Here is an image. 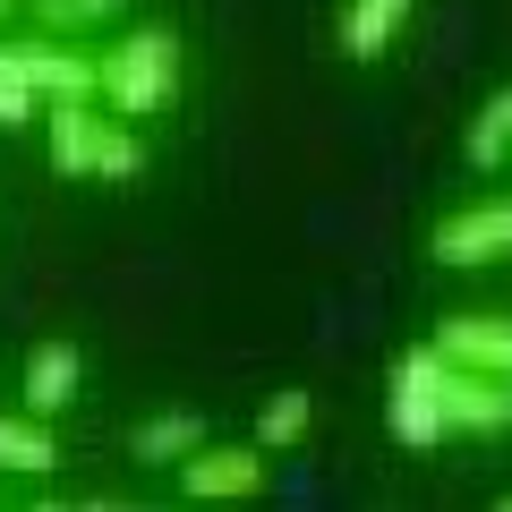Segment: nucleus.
Instances as JSON below:
<instances>
[{
  "label": "nucleus",
  "mask_w": 512,
  "mask_h": 512,
  "mask_svg": "<svg viewBox=\"0 0 512 512\" xmlns=\"http://www.w3.org/2000/svg\"><path fill=\"white\" fill-rule=\"evenodd\" d=\"M94 77H103L94 86L103 111H120V120H163L180 103V35L171 26H137L111 52H94Z\"/></svg>",
  "instance_id": "nucleus-1"
},
{
  "label": "nucleus",
  "mask_w": 512,
  "mask_h": 512,
  "mask_svg": "<svg viewBox=\"0 0 512 512\" xmlns=\"http://www.w3.org/2000/svg\"><path fill=\"white\" fill-rule=\"evenodd\" d=\"M427 256L453 265V274H470V265H504V256H512V197H478V205H461V214H444L436 231H427Z\"/></svg>",
  "instance_id": "nucleus-2"
},
{
  "label": "nucleus",
  "mask_w": 512,
  "mask_h": 512,
  "mask_svg": "<svg viewBox=\"0 0 512 512\" xmlns=\"http://www.w3.org/2000/svg\"><path fill=\"white\" fill-rule=\"evenodd\" d=\"M0 52L18 60V77L43 94V103H103V77H94V52H77V43L60 35H18V43H0Z\"/></svg>",
  "instance_id": "nucleus-3"
},
{
  "label": "nucleus",
  "mask_w": 512,
  "mask_h": 512,
  "mask_svg": "<svg viewBox=\"0 0 512 512\" xmlns=\"http://www.w3.org/2000/svg\"><path fill=\"white\" fill-rule=\"evenodd\" d=\"M180 495L188 504H248V495H265V444H197L180 461Z\"/></svg>",
  "instance_id": "nucleus-4"
},
{
  "label": "nucleus",
  "mask_w": 512,
  "mask_h": 512,
  "mask_svg": "<svg viewBox=\"0 0 512 512\" xmlns=\"http://www.w3.org/2000/svg\"><path fill=\"white\" fill-rule=\"evenodd\" d=\"M436 402H444V427L453 436H504L512 427V384L495 367H444Z\"/></svg>",
  "instance_id": "nucleus-5"
},
{
  "label": "nucleus",
  "mask_w": 512,
  "mask_h": 512,
  "mask_svg": "<svg viewBox=\"0 0 512 512\" xmlns=\"http://www.w3.org/2000/svg\"><path fill=\"white\" fill-rule=\"evenodd\" d=\"M77 393H86V350H77V342H35V350H26V367H18V402L26 410L60 419Z\"/></svg>",
  "instance_id": "nucleus-6"
},
{
  "label": "nucleus",
  "mask_w": 512,
  "mask_h": 512,
  "mask_svg": "<svg viewBox=\"0 0 512 512\" xmlns=\"http://www.w3.org/2000/svg\"><path fill=\"white\" fill-rule=\"evenodd\" d=\"M111 111L103 103H43V154H52L60 180H94V137H103Z\"/></svg>",
  "instance_id": "nucleus-7"
},
{
  "label": "nucleus",
  "mask_w": 512,
  "mask_h": 512,
  "mask_svg": "<svg viewBox=\"0 0 512 512\" xmlns=\"http://www.w3.org/2000/svg\"><path fill=\"white\" fill-rule=\"evenodd\" d=\"M60 470V436L43 410H0V478H52Z\"/></svg>",
  "instance_id": "nucleus-8"
},
{
  "label": "nucleus",
  "mask_w": 512,
  "mask_h": 512,
  "mask_svg": "<svg viewBox=\"0 0 512 512\" xmlns=\"http://www.w3.org/2000/svg\"><path fill=\"white\" fill-rule=\"evenodd\" d=\"M410 9L419 0H342V60H384L393 43H402V26H410Z\"/></svg>",
  "instance_id": "nucleus-9"
},
{
  "label": "nucleus",
  "mask_w": 512,
  "mask_h": 512,
  "mask_svg": "<svg viewBox=\"0 0 512 512\" xmlns=\"http://www.w3.org/2000/svg\"><path fill=\"white\" fill-rule=\"evenodd\" d=\"M197 444H205V419H188V410H154V419L128 427V461H146V470H180Z\"/></svg>",
  "instance_id": "nucleus-10"
},
{
  "label": "nucleus",
  "mask_w": 512,
  "mask_h": 512,
  "mask_svg": "<svg viewBox=\"0 0 512 512\" xmlns=\"http://www.w3.org/2000/svg\"><path fill=\"white\" fill-rule=\"evenodd\" d=\"M384 436L410 444V453H427V444H444L453 427H444V402L427 384H384Z\"/></svg>",
  "instance_id": "nucleus-11"
},
{
  "label": "nucleus",
  "mask_w": 512,
  "mask_h": 512,
  "mask_svg": "<svg viewBox=\"0 0 512 512\" xmlns=\"http://www.w3.org/2000/svg\"><path fill=\"white\" fill-rule=\"evenodd\" d=\"M461 154H470V171L512 163V86H495L487 103H478V120L461 128Z\"/></svg>",
  "instance_id": "nucleus-12"
},
{
  "label": "nucleus",
  "mask_w": 512,
  "mask_h": 512,
  "mask_svg": "<svg viewBox=\"0 0 512 512\" xmlns=\"http://www.w3.org/2000/svg\"><path fill=\"white\" fill-rule=\"evenodd\" d=\"M504 325H512V316H444V325H436V350H444L453 367H495Z\"/></svg>",
  "instance_id": "nucleus-13"
},
{
  "label": "nucleus",
  "mask_w": 512,
  "mask_h": 512,
  "mask_svg": "<svg viewBox=\"0 0 512 512\" xmlns=\"http://www.w3.org/2000/svg\"><path fill=\"white\" fill-rule=\"evenodd\" d=\"M308 427H316V393H308V384H282L274 402L256 410V444H265V453H291Z\"/></svg>",
  "instance_id": "nucleus-14"
},
{
  "label": "nucleus",
  "mask_w": 512,
  "mask_h": 512,
  "mask_svg": "<svg viewBox=\"0 0 512 512\" xmlns=\"http://www.w3.org/2000/svg\"><path fill=\"white\" fill-rule=\"evenodd\" d=\"M137 171H146V137H137V128H128L120 111H111V120H103V137H94V180L128 188Z\"/></svg>",
  "instance_id": "nucleus-15"
},
{
  "label": "nucleus",
  "mask_w": 512,
  "mask_h": 512,
  "mask_svg": "<svg viewBox=\"0 0 512 512\" xmlns=\"http://www.w3.org/2000/svg\"><path fill=\"white\" fill-rule=\"evenodd\" d=\"M52 35H77V26H111V18H128V0H26Z\"/></svg>",
  "instance_id": "nucleus-16"
},
{
  "label": "nucleus",
  "mask_w": 512,
  "mask_h": 512,
  "mask_svg": "<svg viewBox=\"0 0 512 512\" xmlns=\"http://www.w3.org/2000/svg\"><path fill=\"white\" fill-rule=\"evenodd\" d=\"M35 120H43V94L18 77V60L0 52V128H35Z\"/></svg>",
  "instance_id": "nucleus-17"
},
{
  "label": "nucleus",
  "mask_w": 512,
  "mask_h": 512,
  "mask_svg": "<svg viewBox=\"0 0 512 512\" xmlns=\"http://www.w3.org/2000/svg\"><path fill=\"white\" fill-rule=\"evenodd\" d=\"M495 376L512 384V325H504V350H495Z\"/></svg>",
  "instance_id": "nucleus-18"
},
{
  "label": "nucleus",
  "mask_w": 512,
  "mask_h": 512,
  "mask_svg": "<svg viewBox=\"0 0 512 512\" xmlns=\"http://www.w3.org/2000/svg\"><path fill=\"white\" fill-rule=\"evenodd\" d=\"M9 9H18V0H0V26H9Z\"/></svg>",
  "instance_id": "nucleus-19"
},
{
  "label": "nucleus",
  "mask_w": 512,
  "mask_h": 512,
  "mask_svg": "<svg viewBox=\"0 0 512 512\" xmlns=\"http://www.w3.org/2000/svg\"><path fill=\"white\" fill-rule=\"evenodd\" d=\"M504 512H512V495H504Z\"/></svg>",
  "instance_id": "nucleus-20"
}]
</instances>
